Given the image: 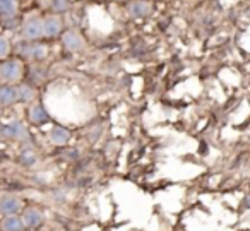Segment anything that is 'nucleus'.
Wrapping results in <instances>:
<instances>
[{
  "label": "nucleus",
  "mask_w": 250,
  "mask_h": 231,
  "mask_svg": "<svg viewBox=\"0 0 250 231\" xmlns=\"http://www.w3.org/2000/svg\"><path fill=\"white\" fill-rule=\"evenodd\" d=\"M22 77H24V63L19 57L0 62V81H4V84L21 83Z\"/></svg>",
  "instance_id": "nucleus-1"
},
{
  "label": "nucleus",
  "mask_w": 250,
  "mask_h": 231,
  "mask_svg": "<svg viewBox=\"0 0 250 231\" xmlns=\"http://www.w3.org/2000/svg\"><path fill=\"white\" fill-rule=\"evenodd\" d=\"M0 137L9 139V141H18L24 142L29 137L28 125L21 120H11L7 124L0 125Z\"/></svg>",
  "instance_id": "nucleus-2"
},
{
  "label": "nucleus",
  "mask_w": 250,
  "mask_h": 231,
  "mask_svg": "<svg viewBox=\"0 0 250 231\" xmlns=\"http://www.w3.org/2000/svg\"><path fill=\"white\" fill-rule=\"evenodd\" d=\"M21 35L24 42H40L43 38V18L28 16L21 24Z\"/></svg>",
  "instance_id": "nucleus-3"
},
{
  "label": "nucleus",
  "mask_w": 250,
  "mask_h": 231,
  "mask_svg": "<svg viewBox=\"0 0 250 231\" xmlns=\"http://www.w3.org/2000/svg\"><path fill=\"white\" fill-rule=\"evenodd\" d=\"M18 53L22 59L33 60V62H42L48 55V50L43 43L38 42H22L21 45H18Z\"/></svg>",
  "instance_id": "nucleus-4"
},
{
  "label": "nucleus",
  "mask_w": 250,
  "mask_h": 231,
  "mask_svg": "<svg viewBox=\"0 0 250 231\" xmlns=\"http://www.w3.org/2000/svg\"><path fill=\"white\" fill-rule=\"evenodd\" d=\"M24 210V204L18 195L4 193L0 195V214L2 216H19Z\"/></svg>",
  "instance_id": "nucleus-5"
},
{
  "label": "nucleus",
  "mask_w": 250,
  "mask_h": 231,
  "mask_svg": "<svg viewBox=\"0 0 250 231\" xmlns=\"http://www.w3.org/2000/svg\"><path fill=\"white\" fill-rule=\"evenodd\" d=\"M63 35V21L59 14H48L43 18V38H59Z\"/></svg>",
  "instance_id": "nucleus-6"
},
{
  "label": "nucleus",
  "mask_w": 250,
  "mask_h": 231,
  "mask_svg": "<svg viewBox=\"0 0 250 231\" xmlns=\"http://www.w3.org/2000/svg\"><path fill=\"white\" fill-rule=\"evenodd\" d=\"M28 122L35 127H42L50 124V113L42 103H33L28 110Z\"/></svg>",
  "instance_id": "nucleus-7"
},
{
  "label": "nucleus",
  "mask_w": 250,
  "mask_h": 231,
  "mask_svg": "<svg viewBox=\"0 0 250 231\" xmlns=\"http://www.w3.org/2000/svg\"><path fill=\"white\" fill-rule=\"evenodd\" d=\"M21 217L28 230H38V228L43 226V223H45V216H43V212L38 207H24Z\"/></svg>",
  "instance_id": "nucleus-8"
},
{
  "label": "nucleus",
  "mask_w": 250,
  "mask_h": 231,
  "mask_svg": "<svg viewBox=\"0 0 250 231\" xmlns=\"http://www.w3.org/2000/svg\"><path fill=\"white\" fill-rule=\"evenodd\" d=\"M19 103L18 86L14 84H0V106L9 108Z\"/></svg>",
  "instance_id": "nucleus-9"
},
{
  "label": "nucleus",
  "mask_w": 250,
  "mask_h": 231,
  "mask_svg": "<svg viewBox=\"0 0 250 231\" xmlns=\"http://www.w3.org/2000/svg\"><path fill=\"white\" fill-rule=\"evenodd\" d=\"M127 12L134 19L147 18L151 14V4L147 0H130L127 4Z\"/></svg>",
  "instance_id": "nucleus-10"
},
{
  "label": "nucleus",
  "mask_w": 250,
  "mask_h": 231,
  "mask_svg": "<svg viewBox=\"0 0 250 231\" xmlns=\"http://www.w3.org/2000/svg\"><path fill=\"white\" fill-rule=\"evenodd\" d=\"M62 43L69 52H79L84 48V38L77 31H63L62 35Z\"/></svg>",
  "instance_id": "nucleus-11"
},
{
  "label": "nucleus",
  "mask_w": 250,
  "mask_h": 231,
  "mask_svg": "<svg viewBox=\"0 0 250 231\" xmlns=\"http://www.w3.org/2000/svg\"><path fill=\"white\" fill-rule=\"evenodd\" d=\"M18 94H19V103L22 105H33L36 101V87L29 83H24V84H18Z\"/></svg>",
  "instance_id": "nucleus-12"
},
{
  "label": "nucleus",
  "mask_w": 250,
  "mask_h": 231,
  "mask_svg": "<svg viewBox=\"0 0 250 231\" xmlns=\"http://www.w3.org/2000/svg\"><path fill=\"white\" fill-rule=\"evenodd\" d=\"M24 221L21 216H4V219L0 221V231H26Z\"/></svg>",
  "instance_id": "nucleus-13"
},
{
  "label": "nucleus",
  "mask_w": 250,
  "mask_h": 231,
  "mask_svg": "<svg viewBox=\"0 0 250 231\" xmlns=\"http://www.w3.org/2000/svg\"><path fill=\"white\" fill-rule=\"evenodd\" d=\"M50 141L55 146H65L70 141V132L62 125H53L50 130Z\"/></svg>",
  "instance_id": "nucleus-14"
},
{
  "label": "nucleus",
  "mask_w": 250,
  "mask_h": 231,
  "mask_svg": "<svg viewBox=\"0 0 250 231\" xmlns=\"http://www.w3.org/2000/svg\"><path fill=\"white\" fill-rule=\"evenodd\" d=\"M18 14V0H0V18L12 19Z\"/></svg>",
  "instance_id": "nucleus-15"
},
{
  "label": "nucleus",
  "mask_w": 250,
  "mask_h": 231,
  "mask_svg": "<svg viewBox=\"0 0 250 231\" xmlns=\"http://www.w3.org/2000/svg\"><path fill=\"white\" fill-rule=\"evenodd\" d=\"M48 7L52 14H62L70 7V0H48Z\"/></svg>",
  "instance_id": "nucleus-16"
},
{
  "label": "nucleus",
  "mask_w": 250,
  "mask_h": 231,
  "mask_svg": "<svg viewBox=\"0 0 250 231\" xmlns=\"http://www.w3.org/2000/svg\"><path fill=\"white\" fill-rule=\"evenodd\" d=\"M19 161L24 166H35L36 161H38V156L33 149H22L21 154H19Z\"/></svg>",
  "instance_id": "nucleus-17"
},
{
  "label": "nucleus",
  "mask_w": 250,
  "mask_h": 231,
  "mask_svg": "<svg viewBox=\"0 0 250 231\" xmlns=\"http://www.w3.org/2000/svg\"><path fill=\"white\" fill-rule=\"evenodd\" d=\"M9 55H11V42L7 36L0 35V62L9 59Z\"/></svg>",
  "instance_id": "nucleus-18"
},
{
  "label": "nucleus",
  "mask_w": 250,
  "mask_h": 231,
  "mask_svg": "<svg viewBox=\"0 0 250 231\" xmlns=\"http://www.w3.org/2000/svg\"><path fill=\"white\" fill-rule=\"evenodd\" d=\"M115 2H118V4H129L130 0H115Z\"/></svg>",
  "instance_id": "nucleus-19"
},
{
  "label": "nucleus",
  "mask_w": 250,
  "mask_h": 231,
  "mask_svg": "<svg viewBox=\"0 0 250 231\" xmlns=\"http://www.w3.org/2000/svg\"><path fill=\"white\" fill-rule=\"evenodd\" d=\"M2 110H4V108H2V106H0V117H2Z\"/></svg>",
  "instance_id": "nucleus-20"
}]
</instances>
